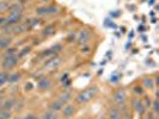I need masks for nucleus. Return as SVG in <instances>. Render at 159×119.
Here are the masks:
<instances>
[{
    "instance_id": "35",
    "label": "nucleus",
    "mask_w": 159,
    "mask_h": 119,
    "mask_svg": "<svg viewBox=\"0 0 159 119\" xmlns=\"http://www.w3.org/2000/svg\"><path fill=\"white\" fill-rule=\"evenodd\" d=\"M3 104H4V101L0 99V110H3Z\"/></svg>"
},
{
    "instance_id": "17",
    "label": "nucleus",
    "mask_w": 159,
    "mask_h": 119,
    "mask_svg": "<svg viewBox=\"0 0 159 119\" xmlns=\"http://www.w3.org/2000/svg\"><path fill=\"white\" fill-rule=\"evenodd\" d=\"M19 79H20V74L19 73H12V74L7 75V81L10 83H15V82L19 81Z\"/></svg>"
},
{
    "instance_id": "20",
    "label": "nucleus",
    "mask_w": 159,
    "mask_h": 119,
    "mask_svg": "<svg viewBox=\"0 0 159 119\" xmlns=\"http://www.w3.org/2000/svg\"><path fill=\"white\" fill-rule=\"evenodd\" d=\"M144 86L147 87V88H153V87H154L153 80H152L151 77H145V79H144Z\"/></svg>"
},
{
    "instance_id": "11",
    "label": "nucleus",
    "mask_w": 159,
    "mask_h": 119,
    "mask_svg": "<svg viewBox=\"0 0 159 119\" xmlns=\"http://www.w3.org/2000/svg\"><path fill=\"white\" fill-rule=\"evenodd\" d=\"M7 10H9L10 14H22V10H23V7H22L20 4H13V5L9 6Z\"/></svg>"
},
{
    "instance_id": "6",
    "label": "nucleus",
    "mask_w": 159,
    "mask_h": 119,
    "mask_svg": "<svg viewBox=\"0 0 159 119\" xmlns=\"http://www.w3.org/2000/svg\"><path fill=\"white\" fill-rule=\"evenodd\" d=\"M132 105H133V107H134V110L140 114V115H142L144 113H145V110H146V107H145V105H144V103L140 100V99H133L132 100Z\"/></svg>"
},
{
    "instance_id": "36",
    "label": "nucleus",
    "mask_w": 159,
    "mask_h": 119,
    "mask_svg": "<svg viewBox=\"0 0 159 119\" xmlns=\"http://www.w3.org/2000/svg\"><path fill=\"white\" fill-rule=\"evenodd\" d=\"M154 4V0H151V1H150V5H153Z\"/></svg>"
},
{
    "instance_id": "34",
    "label": "nucleus",
    "mask_w": 159,
    "mask_h": 119,
    "mask_svg": "<svg viewBox=\"0 0 159 119\" xmlns=\"http://www.w3.org/2000/svg\"><path fill=\"white\" fill-rule=\"evenodd\" d=\"M26 87H28V89H31V88H33V85H31V83H26Z\"/></svg>"
},
{
    "instance_id": "4",
    "label": "nucleus",
    "mask_w": 159,
    "mask_h": 119,
    "mask_svg": "<svg viewBox=\"0 0 159 119\" xmlns=\"http://www.w3.org/2000/svg\"><path fill=\"white\" fill-rule=\"evenodd\" d=\"M126 99H127V93H126V91L124 89H117V91L113 94V100H114V103H116V104H118V105H121V104H123L124 101H126Z\"/></svg>"
},
{
    "instance_id": "2",
    "label": "nucleus",
    "mask_w": 159,
    "mask_h": 119,
    "mask_svg": "<svg viewBox=\"0 0 159 119\" xmlns=\"http://www.w3.org/2000/svg\"><path fill=\"white\" fill-rule=\"evenodd\" d=\"M61 62H62V58L60 57V56H53V57H50L48 61L44 63V68L46 69H48V70H53V69H56L60 65H61Z\"/></svg>"
},
{
    "instance_id": "32",
    "label": "nucleus",
    "mask_w": 159,
    "mask_h": 119,
    "mask_svg": "<svg viewBox=\"0 0 159 119\" xmlns=\"http://www.w3.org/2000/svg\"><path fill=\"white\" fill-rule=\"evenodd\" d=\"M4 23H5V18L0 17V25H1V24H4Z\"/></svg>"
},
{
    "instance_id": "26",
    "label": "nucleus",
    "mask_w": 159,
    "mask_h": 119,
    "mask_svg": "<svg viewBox=\"0 0 159 119\" xmlns=\"http://www.w3.org/2000/svg\"><path fill=\"white\" fill-rule=\"evenodd\" d=\"M30 52V48L29 47H26V48H24L20 52H19V57H23V56H25V55H28Z\"/></svg>"
},
{
    "instance_id": "24",
    "label": "nucleus",
    "mask_w": 159,
    "mask_h": 119,
    "mask_svg": "<svg viewBox=\"0 0 159 119\" xmlns=\"http://www.w3.org/2000/svg\"><path fill=\"white\" fill-rule=\"evenodd\" d=\"M7 81V74L6 73H0V87Z\"/></svg>"
},
{
    "instance_id": "9",
    "label": "nucleus",
    "mask_w": 159,
    "mask_h": 119,
    "mask_svg": "<svg viewBox=\"0 0 159 119\" xmlns=\"http://www.w3.org/2000/svg\"><path fill=\"white\" fill-rule=\"evenodd\" d=\"M22 14H9L7 18H5V23L9 25H16L20 20Z\"/></svg>"
},
{
    "instance_id": "7",
    "label": "nucleus",
    "mask_w": 159,
    "mask_h": 119,
    "mask_svg": "<svg viewBox=\"0 0 159 119\" xmlns=\"http://www.w3.org/2000/svg\"><path fill=\"white\" fill-rule=\"evenodd\" d=\"M61 111H62L63 117L71 118V117H73V114L76 113V107H74L73 105H66V106H63V107L61 108Z\"/></svg>"
},
{
    "instance_id": "18",
    "label": "nucleus",
    "mask_w": 159,
    "mask_h": 119,
    "mask_svg": "<svg viewBox=\"0 0 159 119\" xmlns=\"http://www.w3.org/2000/svg\"><path fill=\"white\" fill-rule=\"evenodd\" d=\"M41 119H57V115H56V112H54V111H48V112L43 113V115H42Z\"/></svg>"
},
{
    "instance_id": "12",
    "label": "nucleus",
    "mask_w": 159,
    "mask_h": 119,
    "mask_svg": "<svg viewBox=\"0 0 159 119\" xmlns=\"http://www.w3.org/2000/svg\"><path fill=\"white\" fill-rule=\"evenodd\" d=\"M15 105H16V100L12 99V98H10V99H7L6 101H4V104H3V110L11 111V110L15 107Z\"/></svg>"
},
{
    "instance_id": "38",
    "label": "nucleus",
    "mask_w": 159,
    "mask_h": 119,
    "mask_svg": "<svg viewBox=\"0 0 159 119\" xmlns=\"http://www.w3.org/2000/svg\"><path fill=\"white\" fill-rule=\"evenodd\" d=\"M20 1H22V3H23V1H28V0H20Z\"/></svg>"
},
{
    "instance_id": "15",
    "label": "nucleus",
    "mask_w": 159,
    "mask_h": 119,
    "mask_svg": "<svg viewBox=\"0 0 159 119\" xmlns=\"http://www.w3.org/2000/svg\"><path fill=\"white\" fill-rule=\"evenodd\" d=\"M62 107H63V104H62V103H60L59 100H56V101H54V103H52V104L49 105V108H50V111H54V112H57V111H60Z\"/></svg>"
},
{
    "instance_id": "23",
    "label": "nucleus",
    "mask_w": 159,
    "mask_h": 119,
    "mask_svg": "<svg viewBox=\"0 0 159 119\" xmlns=\"http://www.w3.org/2000/svg\"><path fill=\"white\" fill-rule=\"evenodd\" d=\"M16 52H17V49L16 48H10V49H7L5 52H4V57H9V56H12V55H16Z\"/></svg>"
},
{
    "instance_id": "1",
    "label": "nucleus",
    "mask_w": 159,
    "mask_h": 119,
    "mask_svg": "<svg viewBox=\"0 0 159 119\" xmlns=\"http://www.w3.org/2000/svg\"><path fill=\"white\" fill-rule=\"evenodd\" d=\"M97 93H98V88L96 86H91V87L84 89V91H81L80 93H78L76 99L79 104H85V103L90 101L92 98L96 97Z\"/></svg>"
},
{
    "instance_id": "19",
    "label": "nucleus",
    "mask_w": 159,
    "mask_h": 119,
    "mask_svg": "<svg viewBox=\"0 0 159 119\" xmlns=\"http://www.w3.org/2000/svg\"><path fill=\"white\" fill-rule=\"evenodd\" d=\"M54 32H55V29H54V26H52V25L47 26V27L43 30V35H44V36H52V35H54Z\"/></svg>"
},
{
    "instance_id": "8",
    "label": "nucleus",
    "mask_w": 159,
    "mask_h": 119,
    "mask_svg": "<svg viewBox=\"0 0 159 119\" xmlns=\"http://www.w3.org/2000/svg\"><path fill=\"white\" fill-rule=\"evenodd\" d=\"M89 38H90V31H89V30H83V31L80 32V35H79L78 42H79V44L85 45L87 43Z\"/></svg>"
},
{
    "instance_id": "3",
    "label": "nucleus",
    "mask_w": 159,
    "mask_h": 119,
    "mask_svg": "<svg viewBox=\"0 0 159 119\" xmlns=\"http://www.w3.org/2000/svg\"><path fill=\"white\" fill-rule=\"evenodd\" d=\"M17 63H18V56H16V55H12V56H9V57H4L3 68L4 69H11Z\"/></svg>"
},
{
    "instance_id": "25",
    "label": "nucleus",
    "mask_w": 159,
    "mask_h": 119,
    "mask_svg": "<svg viewBox=\"0 0 159 119\" xmlns=\"http://www.w3.org/2000/svg\"><path fill=\"white\" fill-rule=\"evenodd\" d=\"M37 24H38V19H30V20L26 23V25H28V27H29V29L36 26Z\"/></svg>"
},
{
    "instance_id": "31",
    "label": "nucleus",
    "mask_w": 159,
    "mask_h": 119,
    "mask_svg": "<svg viewBox=\"0 0 159 119\" xmlns=\"http://www.w3.org/2000/svg\"><path fill=\"white\" fill-rule=\"evenodd\" d=\"M118 79H117V76H113L111 79H110V81H113V82H116Z\"/></svg>"
},
{
    "instance_id": "37",
    "label": "nucleus",
    "mask_w": 159,
    "mask_h": 119,
    "mask_svg": "<svg viewBox=\"0 0 159 119\" xmlns=\"http://www.w3.org/2000/svg\"><path fill=\"white\" fill-rule=\"evenodd\" d=\"M12 119H20V118H19V117H13Z\"/></svg>"
},
{
    "instance_id": "13",
    "label": "nucleus",
    "mask_w": 159,
    "mask_h": 119,
    "mask_svg": "<svg viewBox=\"0 0 159 119\" xmlns=\"http://www.w3.org/2000/svg\"><path fill=\"white\" fill-rule=\"evenodd\" d=\"M71 97H72V95H71L70 92H63V93H61V94L59 95V99H57V100L65 105V104H67V103L71 100Z\"/></svg>"
},
{
    "instance_id": "39",
    "label": "nucleus",
    "mask_w": 159,
    "mask_h": 119,
    "mask_svg": "<svg viewBox=\"0 0 159 119\" xmlns=\"http://www.w3.org/2000/svg\"><path fill=\"white\" fill-rule=\"evenodd\" d=\"M142 119H150V118H148V117H147V118H142Z\"/></svg>"
},
{
    "instance_id": "22",
    "label": "nucleus",
    "mask_w": 159,
    "mask_h": 119,
    "mask_svg": "<svg viewBox=\"0 0 159 119\" xmlns=\"http://www.w3.org/2000/svg\"><path fill=\"white\" fill-rule=\"evenodd\" d=\"M36 12L38 16H46L48 14V10H47V6H41V7H37L36 9Z\"/></svg>"
},
{
    "instance_id": "29",
    "label": "nucleus",
    "mask_w": 159,
    "mask_h": 119,
    "mask_svg": "<svg viewBox=\"0 0 159 119\" xmlns=\"http://www.w3.org/2000/svg\"><path fill=\"white\" fill-rule=\"evenodd\" d=\"M24 119H37V117L35 114H33V113H30V114H26L24 117Z\"/></svg>"
},
{
    "instance_id": "33",
    "label": "nucleus",
    "mask_w": 159,
    "mask_h": 119,
    "mask_svg": "<svg viewBox=\"0 0 159 119\" xmlns=\"http://www.w3.org/2000/svg\"><path fill=\"white\" fill-rule=\"evenodd\" d=\"M115 13H113V17H117V16H120V13H118V11H114Z\"/></svg>"
},
{
    "instance_id": "14",
    "label": "nucleus",
    "mask_w": 159,
    "mask_h": 119,
    "mask_svg": "<svg viewBox=\"0 0 159 119\" xmlns=\"http://www.w3.org/2000/svg\"><path fill=\"white\" fill-rule=\"evenodd\" d=\"M11 30H12L13 34H22V32H24L26 30V26L22 25V24H16V25H12Z\"/></svg>"
},
{
    "instance_id": "16",
    "label": "nucleus",
    "mask_w": 159,
    "mask_h": 119,
    "mask_svg": "<svg viewBox=\"0 0 159 119\" xmlns=\"http://www.w3.org/2000/svg\"><path fill=\"white\" fill-rule=\"evenodd\" d=\"M11 44V39L7 37H0V49H6Z\"/></svg>"
},
{
    "instance_id": "40",
    "label": "nucleus",
    "mask_w": 159,
    "mask_h": 119,
    "mask_svg": "<svg viewBox=\"0 0 159 119\" xmlns=\"http://www.w3.org/2000/svg\"><path fill=\"white\" fill-rule=\"evenodd\" d=\"M44 1H48V0H44Z\"/></svg>"
},
{
    "instance_id": "30",
    "label": "nucleus",
    "mask_w": 159,
    "mask_h": 119,
    "mask_svg": "<svg viewBox=\"0 0 159 119\" xmlns=\"http://www.w3.org/2000/svg\"><path fill=\"white\" fill-rule=\"evenodd\" d=\"M134 91H135L136 93H140V94L142 93V89H141V87H139V86H136V87H135V89H134Z\"/></svg>"
},
{
    "instance_id": "10",
    "label": "nucleus",
    "mask_w": 159,
    "mask_h": 119,
    "mask_svg": "<svg viewBox=\"0 0 159 119\" xmlns=\"http://www.w3.org/2000/svg\"><path fill=\"white\" fill-rule=\"evenodd\" d=\"M50 86H52V81L48 79V77H42V79H40V81H38V83H37V87L40 88V89H48V88H50Z\"/></svg>"
},
{
    "instance_id": "28",
    "label": "nucleus",
    "mask_w": 159,
    "mask_h": 119,
    "mask_svg": "<svg viewBox=\"0 0 159 119\" xmlns=\"http://www.w3.org/2000/svg\"><path fill=\"white\" fill-rule=\"evenodd\" d=\"M9 9V4L7 3H0V12H3L5 10Z\"/></svg>"
},
{
    "instance_id": "27",
    "label": "nucleus",
    "mask_w": 159,
    "mask_h": 119,
    "mask_svg": "<svg viewBox=\"0 0 159 119\" xmlns=\"http://www.w3.org/2000/svg\"><path fill=\"white\" fill-rule=\"evenodd\" d=\"M153 111H154V113H158V111H159V105H158L157 99H154V101H153Z\"/></svg>"
},
{
    "instance_id": "5",
    "label": "nucleus",
    "mask_w": 159,
    "mask_h": 119,
    "mask_svg": "<svg viewBox=\"0 0 159 119\" xmlns=\"http://www.w3.org/2000/svg\"><path fill=\"white\" fill-rule=\"evenodd\" d=\"M109 119H132L128 113H122L118 108H111L109 111Z\"/></svg>"
},
{
    "instance_id": "21",
    "label": "nucleus",
    "mask_w": 159,
    "mask_h": 119,
    "mask_svg": "<svg viewBox=\"0 0 159 119\" xmlns=\"http://www.w3.org/2000/svg\"><path fill=\"white\" fill-rule=\"evenodd\" d=\"M11 112L6 110H0V119H10Z\"/></svg>"
}]
</instances>
